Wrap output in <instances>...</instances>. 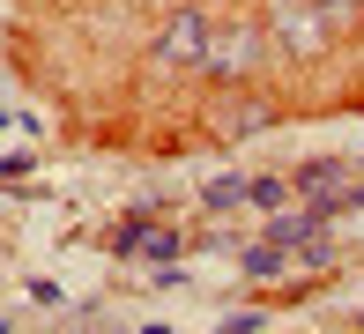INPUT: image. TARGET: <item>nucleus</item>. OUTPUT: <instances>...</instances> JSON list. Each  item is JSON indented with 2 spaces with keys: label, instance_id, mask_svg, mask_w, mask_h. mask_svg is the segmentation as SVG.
I'll return each instance as SVG.
<instances>
[{
  "label": "nucleus",
  "instance_id": "1",
  "mask_svg": "<svg viewBox=\"0 0 364 334\" xmlns=\"http://www.w3.org/2000/svg\"><path fill=\"white\" fill-rule=\"evenodd\" d=\"M208 53H216V23H208L201 8H186V0H178V8L164 15V30H156V45H149V60L171 67V75H208Z\"/></svg>",
  "mask_w": 364,
  "mask_h": 334
},
{
  "label": "nucleus",
  "instance_id": "3",
  "mask_svg": "<svg viewBox=\"0 0 364 334\" xmlns=\"http://www.w3.org/2000/svg\"><path fill=\"white\" fill-rule=\"evenodd\" d=\"M253 67H260V23H230V30H216L208 75H216V82H245Z\"/></svg>",
  "mask_w": 364,
  "mask_h": 334
},
{
  "label": "nucleus",
  "instance_id": "4",
  "mask_svg": "<svg viewBox=\"0 0 364 334\" xmlns=\"http://www.w3.org/2000/svg\"><path fill=\"white\" fill-rule=\"evenodd\" d=\"M312 230H320V208H305V215H283V223L268 230L275 245H297V238H312Z\"/></svg>",
  "mask_w": 364,
  "mask_h": 334
},
{
  "label": "nucleus",
  "instance_id": "2",
  "mask_svg": "<svg viewBox=\"0 0 364 334\" xmlns=\"http://www.w3.org/2000/svg\"><path fill=\"white\" fill-rule=\"evenodd\" d=\"M275 38H283L290 60H312L327 38H335V15H327V0H275Z\"/></svg>",
  "mask_w": 364,
  "mask_h": 334
},
{
  "label": "nucleus",
  "instance_id": "6",
  "mask_svg": "<svg viewBox=\"0 0 364 334\" xmlns=\"http://www.w3.org/2000/svg\"><path fill=\"white\" fill-rule=\"evenodd\" d=\"M230 200H245L238 178H223V186H208V208H230Z\"/></svg>",
  "mask_w": 364,
  "mask_h": 334
},
{
  "label": "nucleus",
  "instance_id": "5",
  "mask_svg": "<svg viewBox=\"0 0 364 334\" xmlns=\"http://www.w3.org/2000/svg\"><path fill=\"white\" fill-rule=\"evenodd\" d=\"M245 200H260V208H275V200H283V186H275V178H253V186H245Z\"/></svg>",
  "mask_w": 364,
  "mask_h": 334
}]
</instances>
